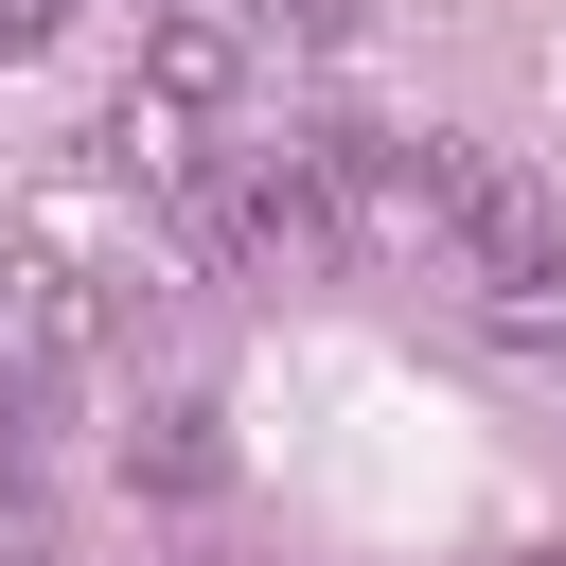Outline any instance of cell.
Masks as SVG:
<instances>
[{
	"instance_id": "6da1fadb",
	"label": "cell",
	"mask_w": 566,
	"mask_h": 566,
	"mask_svg": "<svg viewBox=\"0 0 566 566\" xmlns=\"http://www.w3.org/2000/svg\"><path fill=\"white\" fill-rule=\"evenodd\" d=\"M442 248H460L478 283H531V265H566V212H548V177H531V159L442 142Z\"/></svg>"
},
{
	"instance_id": "7a4b0ae2",
	"label": "cell",
	"mask_w": 566,
	"mask_h": 566,
	"mask_svg": "<svg viewBox=\"0 0 566 566\" xmlns=\"http://www.w3.org/2000/svg\"><path fill=\"white\" fill-rule=\"evenodd\" d=\"M248 88V18H212V0H177V18H142V106H177V124H212Z\"/></svg>"
},
{
	"instance_id": "3957f363",
	"label": "cell",
	"mask_w": 566,
	"mask_h": 566,
	"mask_svg": "<svg viewBox=\"0 0 566 566\" xmlns=\"http://www.w3.org/2000/svg\"><path fill=\"white\" fill-rule=\"evenodd\" d=\"M124 478H142V495H230V424H212L195 389H159V407L124 424Z\"/></svg>"
},
{
	"instance_id": "277c9868",
	"label": "cell",
	"mask_w": 566,
	"mask_h": 566,
	"mask_svg": "<svg viewBox=\"0 0 566 566\" xmlns=\"http://www.w3.org/2000/svg\"><path fill=\"white\" fill-rule=\"evenodd\" d=\"M478 336H495V354H566V265H531V283H478Z\"/></svg>"
},
{
	"instance_id": "5b68a950",
	"label": "cell",
	"mask_w": 566,
	"mask_h": 566,
	"mask_svg": "<svg viewBox=\"0 0 566 566\" xmlns=\"http://www.w3.org/2000/svg\"><path fill=\"white\" fill-rule=\"evenodd\" d=\"M265 35H301V53H336V35H371V0H265Z\"/></svg>"
},
{
	"instance_id": "8992f818",
	"label": "cell",
	"mask_w": 566,
	"mask_h": 566,
	"mask_svg": "<svg viewBox=\"0 0 566 566\" xmlns=\"http://www.w3.org/2000/svg\"><path fill=\"white\" fill-rule=\"evenodd\" d=\"M53 18H71V0H0V53H35V35H53Z\"/></svg>"
},
{
	"instance_id": "52a82bcc",
	"label": "cell",
	"mask_w": 566,
	"mask_h": 566,
	"mask_svg": "<svg viewBox=\"0 0 566 566\" xmlns=\"http://www.w3.org/2000/svg\"><path fill=\"white\" fill-rule=\"evenodd\" d=\"M0 566H71V548H0Z\"/></svg>"
},
{
	"instance_id": "ba28073f",
	"label": "cell",
	"mask_w": 566,
	"mask_h": 566,
	"mask_svg": "<svg viewBox=\"0 0 566 566\" xmlns=\"http://www.w3.org/2000/svg\"><path fill=\"white\" fill-rule=\"evenodd\" d=\"M531 566H566V548H531Z\"/></svg>"
}]
</instances>
